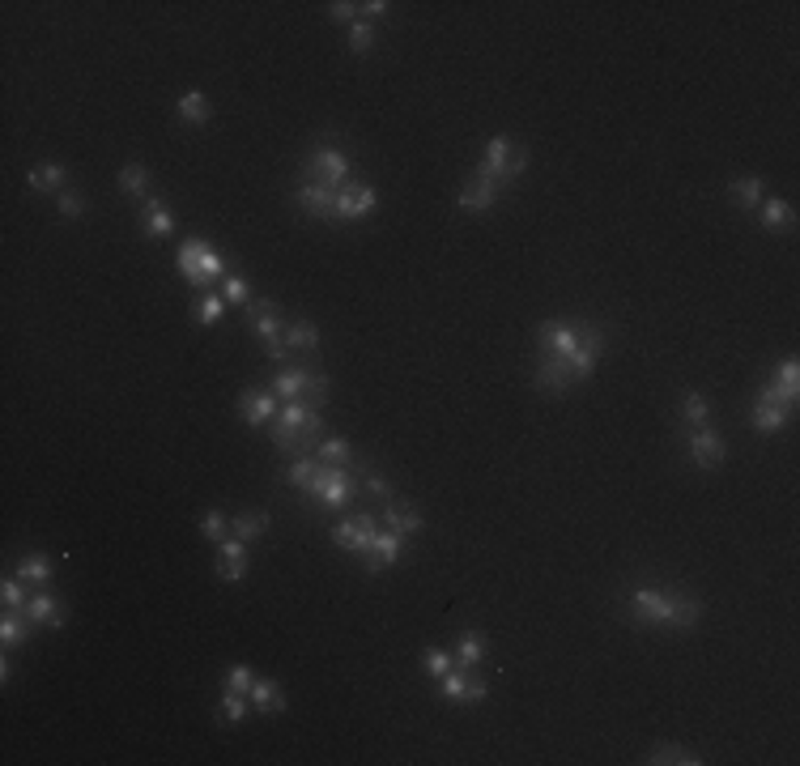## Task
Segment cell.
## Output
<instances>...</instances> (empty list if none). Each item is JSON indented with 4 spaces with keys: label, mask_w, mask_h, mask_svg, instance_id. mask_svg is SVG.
<instances>
[{
    "label": "cell",
    "mask_w": 800,
    "mask_h": 766,
    "mask_svg": "<svg viewBox=\"0 0 800 766\" xmlns=\"http://www.w3.org/2000/svg\"><path fill=\"white\" fill-rule=\"evenodd\" d=\"M626 609L643 626H677V630H690L702 618L699 596H690V592H660V587H630L626 592Z\"/></svg>",
    "instance_id": "6da1fadb"
},
{
    "label": "cell",
    "mask_w": 800,
    "mask_h": 766,
    "mask_svg": "<svg viewBox=\"0 0 800 766\" xmlns=\"http://www.w3.org/2000/svg\"><path fill=\"white\" fill-rule=\"evenodd\" d=\"M175 269L183 273V281H192V286H209V281H222L226 277V260L213 251L205 239H188V243L175 251Z\"/></svg>",
    "instance_id": "7a4b0ae2"
},
{
    "label": "cell",
    "mask_w": 800,
    "mask_h": 766,
    "mask_svg": "<svg viewBox=\"0 0 800 766\" xmlns=\"http://www.w3.org/2000/svg\"><path fill=\"white\" fill-rule=\"evenodd\" d=\"M243 324L264 341V354L286 366L290 349H286V341H281V332H286V328H281V307H277V303H273V298H256V303H247Z\"/></svg>",
    "instance_id": "3957f363"
},
{
    "label": "cell",
    "mask_w": 800,
    "mask_h": 766,
    "mask_svg": "<svg viewBox=\"0 0 800 766\" xmlns=\"http://www.w3.org/2000/svg\"><path fill=\"white\" fill-rule=\"evenodd\" d=\"M358 477H354V469H337V464H320L315 469V477L307 481V489L303 494H311L315 503H324V506H345L354 494H358V486H354Z\"/></svg>",
    "instance_id": "277c9868"
},
{
    "label": "cell",
    "mask_w": 800,
    "mask_h": 766,
    "mask_svg": "<svg viewBox=\"0 0 800 766\" xmlns=\"http://www.w3.org/2000/svg\"><path fill=\"white\" fill-rule=\"evenodd\" d=\"M303 180L324 183V188H337V192H341L345 180H349V158H345L341 149H328V145L311 149L307 166H303Z\"/></svg>",
    "instance_id": "5b68a950"
},
{
    "label": "cell",
    "mask_w": 800,
    "mask_h": 766,
    "mask_svg": "<svg viewBox=\"0 0 800 766\" xmlns=\"http://www.w3.org/2000/svg\"><path fill=\"white\" fill-rule=\"evenodd\" d=\"M311 413H320V409H307L303 401H286L281 413L268 422V439L277 443L281 452H298V435H303V426H307Z\"/></svg>",
    "instance_id": "8992f818"
},
{
    "label": "cell",
    "mask_w": 800,
    "mask_h": 766,
    "mask_svg": "<svg viewBox=\"0 0 800 766\" xmlns=\"http://www.w3.org/2000/svg\"><path fill=\"white\" fill-rule=\"evenodd\" d=\"M792 413H796V409L787 405L784 396L767 383V388L758 392V401H753V430H758V435H775V430H784L787 426Z\"/></svg>",
    "instance_id": "52a82bcc"
},
{
    "label": "cell",
    "mask_w": 800,
    "mask_h": 766,
    "mask_svg": "<svg viewBox=\"0 0 800 766\" xmlns=\"http://www.w3.org/2000/svg\"><path fill=\"white\" fill-rule=\"evenodd\" d=\"M379 205V192L371 183H345L341 192H337V222H362V217H371Z\"/></svg>",
    "instance_id": "ba28073f"
},
{
    "label": "cell",
    "mask_w": 800,
    "mask_h": 766,
    "mask_svg": "<svg viewBox=\"0 0 800 766\" xmlns=\"http://www.w3.org/2000/svg\"><path fill=\"white\" fill-rule=\"evenodd\" d=\"M579 341H584V324L549 320V324H541V332H537L541 354H554V358H567V362H571V354L579 349Z\"/></svg>",
    "instance_id": "9c48e42d"
},
{
    "label": "cell",
    "mask_w": 800,
    "mask_h": 766,
    "mask_svg": "<svg viewBox=\"0 0 800 766\" xmlns=\"http://www.w3.org/2000/svg\"><path fill=\"white\" fill-rule=\"evenodd\" d=\"M400 554H405V537H400V533H392V528H379L375 541L362 550L366 575H379V571H388V567H396V562H400Z\"/></svg>",
    "instance_id": "30bf717a"
},
{
    "label": "cell",
    "mask_w": 800,
    "mask_h": 766,
    "mask_svg": "<svg viewBox=\"0 0 800 766\" xmlns=\"http://www.w3.org/2000/svg\"><path fill=\"white\" fill-rule=\"evenodd\" d=\"M439 694L447 702H456V707H469V702H486L490 685L481 677H469V669H452L439 677Z\"/></svg>",
    "instance_id": "8fae6325"
},
{
    "label": "cell",
    "mask_w": 800,
    "mask_h": 766,
    "mask_svg": "<svg viewBox=\"0 0 800 766\" xmlns=\"http://www.w3.org/2000/svg\"><path fill=\"white\" fill-rule=\"evenodd\" d=\"M686 443H690V464H694V469H707V473H711V469H719V464H724V456H728L724 439H719L711 426H694Z\"/></svg>",
    "instance_id": "7c38bea8"
},
{
    "label": "cell",
    "mask_w": 800,
    "mask_h": 766,
    "mask_svg": "<svg viewBox=\"0 0 800 766\" xmlns=\"http://www.w3.org/2000/svg\"><path fill=\"white\" fill-rule=\"evenodd\" d=\"M375 533H379V515H345L337 528H332V541L341 545V550H354V554H362L371 541H375Z\"/></svg>",
    "instance_id": "4fadbf2b"
},
{
    "label": "cell",
    "mask_w": 800,
    "mask_h": 766,
    "mask_svg": "<svg viewBox=\"0 0 800 766\" xmlns=\"http://www.w3.org/2000/svg\"><path fill=\"white\" fill-rule=\"evenodd\" d=\"M511 149L515 141L511 136H494L490 145H486V158L469 171V180H490V183H506V163H511Z\"/></svg>",
    "instance_id": "5bb4252c"
},
{
    "label": "cell",
    "mask_w": 800,
    "mask_h": 766,
    "mask_svg": "<svg viewBox=\"0 0 800 766\" xmlns=\"http://www.w3.org/2000/svg\"><path fill=\"white\" fill-rule=\"evenodd\" d=\"M213 571H217L222 584H239L247 575V541H239V537L222 541V545H217V558H213Z\"/></svg>",
    "instance_id": "9a60e30c"
},
{
    "label": "cell",
    "mask_w": 800,
    "mask_h": 766,
    "mask_svg": "<svg viewBox=\"0 0 800 766\" xmlns=\"http://www.w3.org/2000/svg\"><path fill=\"white\" fill-rule=\"evenodd\" d=\"M239 413H243V422L251 426V430H264V426L277 418V396L264 388H247L243 396H239Z\"/></svg>",
    "instance_id": "2e32d148"
},
{
    "label": "cell",
    "mask_w": 800,
    "mask_h": 766,
    "mask_svg": "<svg viewBox=\"0 0 800 766\" xmlns=\"http://www.w3.org/2000/svg\"><path fill=\"white\" fill-rule=\"evenodd\" d=\"M383 528H392V533H400V537H418L426 528V520H422V511L413 503H405V498H388L383 503Z\"/></svg>",
    "instance_id": "e0dca14e"
},
{
    "label": "cell",
    "mask_w": 800,
    "mask_h": 766,
    "mask_svg": "<svg viewBox=\"0 0 800 766\" xmlns=\"http://www.w3.org/2000/svg\"><path fill=\"white\" fill-rule=\"evenodd\" d=\"M141 230H145L149 239H171L175 234V213L166 205L163 196H149L145 205H141Z\"/></svg>",
    "instance_id": "ac0fdd59"
},
{
    "label": "cell",
    "mask_w": 800,
    "mask_h": 766,
    "mask_svg": "<svg viewBox=\"0 0 800 766\" xmlns=\"http://www.w3.org/2000/svg\"><path fill=\"white\" fill-rule=\"evenodd\" d=\"M298 209H307L311 217H332L337 213V188H324V183H298Z\"/></svg>",
    "instance_id": "d6986e66"
},
{
    "label": "cell",
    "mask_w": 800,
    "mask_h": 766,
    "mask_svg": "<svg viewBox=\"0 0 800 766\" xmlns=\"http://www.w3.org/2000/svg\"><path fill=\"white\" fill-rule=\"evenodd\" d=\"M307 383H311V371H307V366H298V362H286L277 375H273V396H277L281 405H286V401H303Z\"/></svg>",
    "instance_id": "ffe728a7"
},
{
    "label": "cell",
    "mask_w": 800,
    "mask_h": 766,
    "mask_svg": "<svg viewBox=\"0 0 800 766\" xmlns=\"http://www.w3.org/2000/svg\"><path fill=\"white\" fill-rule=\"evenodd\" d=\"M506 183H490V180H469L464 188H460L456 196V205L464 213H481V209H490L494 200H498V192H503Z\"/></svg>",
    "instance_id": "44dd1931"
},
{
    "label": "cell",
    "mask_w": 800,
    "mask_h": 766,
    "mask_svg": "<svg viewBox=\"0 0 800 766\" xmlns=\"http://www.w3.org/2000/svg\"><path fill=\"white\" fill-rule=\"evenodd\" d=\"M26 618L34 626H48V630H60L65 626V604L56 601L51 592H34L31 601H26Z\"/></svg>",
    "instance_id": "7402d4cb"
},
{
    "label": "cell",
    "mask_w": 800,
    "mask_h": 766,
    "mask_svg": "<svg viewBox=\"0 0 800 766\" xmlns=\"http://www.w3.org/2000/svg\"><path fill=\"white\" fill-rule=\"evenodd\" d=\"M247 699H251V707L264 711V716H281V711H286V694H281V685L273 682V677H256L251 690H247Z\"/></svg>",
    "instance_id": "603a6c76"
},
{
    "label": "cell",
    "mask_w": 800,
    "mask_h": 766,
    "mask_svg": "<svg viewBox=\"0 0 800 766\" xmlns=\"http://www.w3.org/2000/svg\"><path fill=\"white\" fill-rule=\"evenodd\" d=\"M65 180H68V171L60 163H43L26 175V188H31V192H43V196H60L65 192Z\"/></svg>",
    "instance_id": "cb8c5ba5"
},
{
    "label": "cell",
    "mask_w": 800,
    "mask_h": 766,
    "mask_svg": "<svg viewBox=\"0 0 800 766\" xmlns=\"http://www.w3.org/2000/svg\"><path fill=\"white\" fill-rule=\"evenodd\" d=\"M31 626L34 621L22 613V609H4V618H0V643H4V652H13L22 643H31Z\"/></svg>",
    "instance_id": "d4e9b609"
},
{
    "label": "cell",
    "mask_w": 800,
    "mask_h": 766,
    "mask_svg": "<svg viewBox=\"0 0 800 766\" xmlns=\"http://www.w3.org/2000/svg\"><path fill=\"white\" fill-rule=\"evenodd\" d=\"M728 200L733 205H741V209H758L767 196H762V180L758 175H736L733 183H728Z\"/></svg>",
    "instance_id": "484cf974"
},
{
    "label": "cell",
    "mask_w": 800,
    "mask_h": 766,
    "mask_svg": "<svg viewBox=\"0 0 800 766\" xmlns=\"http://www.w3.org/2000/svg\"><path fill=\"white\" fill-rule=\"evenodd\" d=\"M486 652H490V647H486V635H477V630H464V635L456 638V665L460 669H477V665H481V660H486Z\"/></svg>",
    "instance_id": "4316f807"
},
{
    "label": "cell",
    "mask_w": 800,
    "mask_h": 766,
    "mask_svg": "<svg viewBox=\"0 0 800 766\" xmlns=\"http://www.w3.org/2000/svg\"><path fill=\"white\" fill-rule=\"evenodd\" d=\"M647 762H652V766H669V762L673 766H702L707 758L694 753V750H686V745H669V741H664V745H652Z\"/></svg>",
    "instance_id": "83f0119b"
},
{
    "label": "cell",
    "mask_w": 800,
    "mask_h": 766,
    "mask_svg": "<svg viewBox=\"0 0 800 766\" xmlns=\"http://www.w3.org/2000/svg\"><path fill=\"white\" fill-rule=\"evenodd\" d=\"M770 388L779 392V396H784L787 405L796 409V396H800V362L796 358H784L779 362V366H775V383H770Z\"/></svg>",
    "instance_id": "f1b7e54d"
},
{
    "label": "cell",
    "mask_w": 800,
    "mask_h": 766,
    "mask_svg": "<svg viewBox=\"0 0 800 766\" xmlns=\"http://www.w3.org/2000/svg\"><path fill=\"white\" fill-rule=\"evenodd\" d=\"M281 341H286V349L311 354V349H320V328L311 324V320H295V324L281 332Z\"/></svg>",
    "instance_id": "f546056e"
},
{
    "label": "cell",
    "mask_w": 800,
    "mask_h": 766,
    "mask_svg": "<svg viewBox=\"0 0 800 766\" xmlns=\"http://www.w3.org/2000/svg\"><path fill=\"white\" fill-rule=\"evenodd\" d=\"M230 533L239 541H256L268 533V511H239V515H230Z\"/></svg>",
    "instance_id": "4dcf8cb0"
},
{
    "label": "cell",
    "mask_w": 800,
    "mask_h": 766,
    "mask_svg": "<svg viewBox=\"0 0 800 766\" xmlns=\"http://www.w3.org/2000/svg\"><path fill=\"white\" fill-rule=\"evenodd\" d=\"M51 558H43V554H26L22 562H17V579L22 584H34V587H48L51 584Z\"/></svg>",
    "instance_id": "1f68e13d"
},
{
    "label": "cell",
    "mask_w": 800,
    "mask_h": 766,
    "mask_svg": "<svg viewBox=\"0 0 800 766\" xmlns=\"http://www.w3.org/2000/svg\"><path fill=\"white\" fill-rule=\"evenodd\" d=\"M758 209H762V213H758L762 230H787V226H792V205H787V200H779V196L762 200Z\"/></svg>",
    "instance_id": "d6a6232c"
},
{
    "label": "cell",
    "mask_w": 800,
    "mask_h": 766,
    "mask_svg": "<svg viewBox=\"0 0 800 766\" xmlns=\"http://www.w3.org/2000/svg\"><path fill=\"white\" fill-rule=\"evenodd\" d=\"M180 119L183 124H209V115H213V107H209V98L200 94V90H188V94L180 98Z\"/></svg>",
    "instance_id": "836d02e7"
},
{
    "label": "cell",
    "mask_w": 800,
    "mask_h": 766,
    "mask_svg": "<svg viewBox=\"0 0 800 766\" xmlns=\"http://www.w3.org/2000/svg\"><path fill=\"white\" fill-rule=\"evenodd\" d=\"M222 315H226V298H222V294H200L197 303H192V320H197L200 328H213Z\"/></svg>",
    "instance_id": "e575fe53"
},
{
    "label": "cell",
    "mask_w": 800,
    "mask_h": 766,
    "mask_svg": "<svg viewBox=\"0 0 800 766\" xmlns=\"http://www.w3.org/2000/svg\"><path fill=\"white\" fill-rule=\"evenodd\" d=\"M119 192L124 196H141L149 188V166L145 163H128V166H119Z\"/></svg>",
    "instance_id": "d590c367"
},
{
    "label": "cell",
    "mask_w": 800,
    "mask_h": 766,
    "mask_svg": "<svg viewBox=\"0 0 800 766\" xmlns=\"http://www.w3.org/2000/svg\"><path fill=\"white\" fill-rule=\"evenodd\" d=\"M711 418V401L702 396V392H686V401H681V422L694 430V426H707Z\"/></svg>",
    "instance_id": "8d00e7d4"
},
{
    "label": "cell",
    "mask_w": 800,
    "mask_h": 766,
    "mask_svg": "<svg viewBox=\"0 0 800 766\" xmlns=\"http://www.w3.org/2000/svg\"><path fill=\"white\" fill-rule=\"evenodd\" d=\"M200 533H205L213 545H222V541L230 537V515L222 511V506H209V511L200 515Z\"/></svg>",
    "instance_id": "74e56055"
},
{
    "label": "cell",
    "mask_w": 800,
    "mask_h": 766,
    "mask_svg": "<svg viewBox=\"0 0 800 766\" xmlns=\"http://www.w3.org/2000/svg\"><path fill=\"white\" fill-rule=\"evenodd\" d=\"M354 460V447L349 439H320V464H337V469H349Z\"/></svg>",
    "instance_id": "f35d334b"
},
{
    "label": "cell",
    "mask_w": 800,
    "mask_h": 766,
    "mask_svg": "<svg viewBox=\"0 0 800 766\" xmlns=\"http://www.w3.org/2000/svg\"><path fill=\"white\" fill-rule=\"evenodd\" d=\"M349 51H354V56H371V51H375V26H371L366 17H358V22L349 26Z\"/></svg>",
    "instance_id": "ab89813d"
},
{
    "label": "cell",
    "mask_w": 800,
    "mask_h": 766,
    "mask_svg": "<svg viewBox=\"0 0 800 766\" xmlns=\"http://www.w3.org/2000/svg\"><path fill=\"white\" fill-rule=\"evenodd\" d=\"M243 716H247V702H243V694H222V702H217V724H226V728H234V724H243Z\"/></svg>",
    "instance_id": "60d3db41"
},
{
    "label": "cell",
    "mask_w": 800,
    "mask_h": 766,
    "mask_svg": "<svg viewBox=\"0 0 800 766\" xmlns=\"http://www.w3.org/2000/svg\"><path fill=\"white\" fill-rule=\"evenodd\" d=\"M422 669H426V677H435V682H439L443 673L456 669V656L443 652V647H426V652H422Z\"/></svg>",
    "instance_id": "b9f144b4"
},
{
    "label": "cell",
    "mask_w": 800,
    "mask_h": 766,
    "mask_svg": "<svg viewBox=\"0 0 800 766\" xmlns=\"http://www.w3.org/2000/svg\"><path fill=\"white\" fill-rule=\"evenodd\" d=\"M328 396H332V379H328L324 371H311V383H307V392H303V405H307V409H324Z\"/></svg>",
    "instance_id": "7bdbcfd3"
},
{
    "label": "cell",
    "mask_w": 800,
    "mask_h": 766,
    "mask_svg": "<svg viewBox=\"0 0 800 766\" xmlns=\"http://www.w3.org/2000/svg\"><path fill=\"white\" fill-rule=\"evenodd\" d=\"M222 298H226L230 307H247L251 303V286L239 273H230V277H222Z\"/></svg>",
    "instance_id": "ee69618b"
},
{
    "label": "cell",
    "mask_w": 800,
    "mask_h": 766,
    "mask_svg": "<svg viewBox=\"0 0 800 766\" xmlns=\"http://www.w3.org/2000/svg\"><path fill=\"white\" fill-rule=\"evenodd\" d=\"M0 601H4V609H22L26 613V584L17 579V575H4V584H0Z\"/></svg>",
    "instance_id": "f6af8a7d"
},
{
    "label": "cell",
    "mask_w": 800,
    "mask_h": 766,
    "mask_svg": "<svg viewBox=\"0 0 800 766\" xmlns=\"http://www.w3.org/2000/svg\"><path fill=\"white\" fill-rule=\"evenodd\" d=\"M315 469H320V460L295 456V460H290V469H286V477H290V486H295V489H307V481L315 477Z\"/></svg>",
    "instance_id": "bcb514c9"
},
{
    "label": "cell",
    "mask_w": 800,
    "mask_h": 766,
    "mask_svg": "<svg viewBox=\"0 0 800 766\" xmlns=\"http://www.w3.org/2000/svg\"><path fill=\"white\" fill-rule=\"evenodd\" d=\"M251 682H256V673L243 669V665H230V669L222 673V685H226L230 694H247V690H251Z\"/></svg>",
    "instance_id": "7dc6e473"
},
{
    "label": "cell",
    "mask_w": 800,
    "mask_h": 766,
    "mask_svg": "<svg viewBox=\"0 0 800 766\" xmlns=\"http://www.w3.org/2000/svg\"><path fill=\"white\" fill-rule=\"evenodd\" d=\"M56 209H60V217H65V222H77V217H82L85 213V200H82V192H60L56 196Z\"/></svg>",
    "instance_id": "c3c4849f"
},
{
    "label": "cell",
    "mask_w": 800,
    "mask_h": 766,
    "mask_svg": "<svg viewBox=\"0 0 800 766\" xmlns=\"http://www.w3.org/2000/svg\"><path fill=\"white\" fill-rule=\"evenodd\" d=\"M320 439H324V418H320V413H311L307 426H303V435H298V452H311Z\"/></svg>",
    "instance_id": "681fc988"
},
{
    "label": "cell",
    "mask_w": 800,
    "mask_h": 766,
    "mask_svg": "<svg viewBox=\"0 0 800 766\" xmlns=\"http://www.w3.org/2000/svg\"><path fill=\"white\" fill-rule=\"evenodd\" d=\"M362 489H366V494H375V498H383V503L392 498V486H388L379 473H366V469H362Z\"/></svg>",
    "instance_id": "f907efd6"
},
{
    "label": "cell",
    "mask_w": 800,
    "mask_h": 766,
    "mask_svg": "<svg viewBox=\"0 0 800 766\" xmlns=\"http://www.w3.org/2000/svg\"><path fill=\"white\" fill-rule=\"evenodd\" d=\"M328 17H332V22H358L362 9L349 4V0H332V4H328Z\"/></svg>",
    "instance_id": "816d5d0a"
},
{
    "label": "cell",
    "mask_w": 800,
    "mask_h": 766,
    "mask_svg": "<svg viewBox=\"0 0 800 766\" xmlns=\"http://www.w3.org/2000/svg\"><path fill=\"white\" fill-rule=\"evenodd\" d=\"M523 166H528V149H523L520 141H515V149H511V163H506V180H515Z\"/></svg>",
    "instance_id": "f5cc1de1"
},
{
    "label": "cell",
    "mask_w": 800,
    "mask_h": 766,
    "mask_svg": "<svg viewBox=\"0 0 800 766\" xmlns=\"http://www.w3.org/2000/svg\"><path fill=\"white\" fill-rule=\"evenodd\" d=\"M358 9H362V17L371 22V17H383L388 9H392V4H388V0H366V4H358Z\"/></svg>",
    "instance_id": "db71d44e"
}]
</instances>
